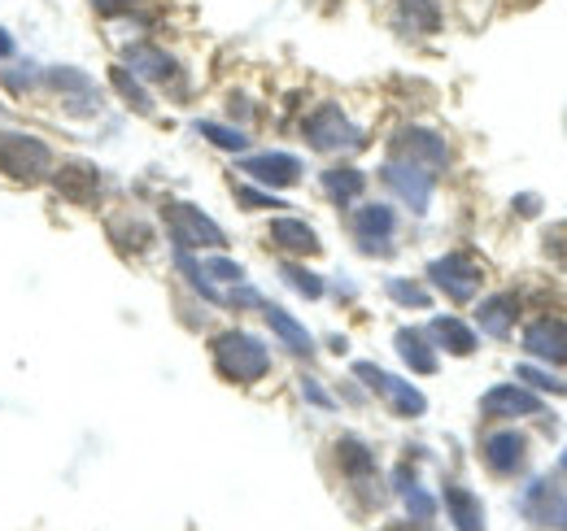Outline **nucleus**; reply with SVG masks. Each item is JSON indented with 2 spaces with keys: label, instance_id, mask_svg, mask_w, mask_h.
I'll return each instance as SVG.
<instances>
[{
  "label": "nucleus",
  "instance_id": "39448f33",
  "mask_svg": "<svg viewBox=\"0 0 567 531\" xmlns=\"http://www.w3.org/2000/svg\"><path fill=\"white\" fill-rule=\"evenodd\" d=\"M354 375L371 388V393H380V397L393 405V414H402V418H420L427 409L424 393L415 388V384H402L398 375H389V371H380L375 362H354Z\"/></svg>",
  "mask_w": 567,
  "mask_h": 531
},
{
  "label": "nucleus",
  "instance_id": "c85d7f7f",
  "mask_svg": "<svg viewBox=\"0 0 567 531\" xmlns=\"http://www.w3.org/2000/svg\"><path fill=\"white\" fill-rule=\"evenodd\" d=\"M114 87H118V92H123V96H127V101H132L141 114H148V92H144L141 83L132 79V70H123V66L114 70Z\"/></svg>",
  "mask_w": 567,
  "mask_h": 531
},
{
  "label": "nucleus",
  "instance_id": "72a5a7b5",
  "mask_svg": "<svg viewBox=\"0 0 567 531\" xmlns=\"http://www.w3.org/2000/svg\"><path fill=\"white\" fill-rule=\"evenodd\" d=\"M236 200H240V205H249V209H284L276 197H267V192H254V188H236Z\"/></svg>",
  "mask_w": 567,
  "mask_h": 531
},
{
  "label": "nucleus",
  "instance_id": "473e14b6",
  "mask_svg": "<svg viewBox=\"0 0 567 531\" xmlns=\"http://www.w3.org/2000/svg\"><path fill=\"white\" fill-rule=\"evenodd\" d=\"M546 258L555 266H567V222H555L546 231Z\"/></svg>",
  "mask_w": 567,
  "mask_h": 531
},
{
  "label": "nucleus",
  "instance_id": "a211bd4d",
  "mask_svg": "<svg viewBox=\"0 0 567 531\" xmlns=\"http://www.w3.org/2000/svg\"><path fill=\"white\" fill-rule=\"evenodd\" d=\"M53 188H58V192H62L66 200H74V205H87V200L96 197L101 179H96V170H92V166H83V162H71V166H62V170L53 175Z\"/></svg>",
  "mask_w": 567,
  "mask_h": 531
},
{
  "label": "nucleus",
  "instance_id": "7c9ffc66",
  "mask_svg": "<svg viewBox=\"0 0 567 531\" xmlns=\"http://www.w3.org/2000/svg\"><path fill=\"white\" fill-rule=\"evenodd\" d=\"M519 379L533 384V388H542V393H559V397H567V384H559L555 375H546V371H537V366H519Z\"/></svg>",
  "mask_w": 567,
  "mask_h": 531
},
{
  "label": "nucleus",
  "instance_id": "4c0bfd02",
  "mask_svg": "<svg viewBox=\"0 0 567 531\" xmlns=\"http://www.w3.org/2000/svg\"><path fill=\"white\" fill-rule=\"evenodd\" d=\"M9 53H13V40H9L4 31H0V58H9Z\"/></svg>",
  "mask_w": 567,
  "mask_h": 531
},
{
  "label": "nucleus",
  "instance_id": "9d476101",
  "mask_svg": "<svg viewBox=\"0 0 567 531\" xmlns=\"http://www.w3.org/2000/svg\"><path fill=\"white\" fill-rule=\"evenodd\" d=\"M524 348L550 366H567V319H537L524 332Z\"/></svg>",
  "mask_w": 567,
  "mask_h": 531
},
{
  "label": "nucleus",
  "instance_id": "58836bf2",
  "mask_svg": "<svg viewBox=\"0 0 567 531\" xmlns=\"http://www.w3.org/2000/svg\"><path fill=\"white\" fill-rule=\"evenodd\" d=\"M515 4H537V0H515Z\"/></svg>",
  "mask_w": 567,
  "mask_h": 531
},
{
  "label": "nucleus",
  "instance_id": "c756f323",
  "mask_svg": "<svg viewBox=\"0 0 567 531\" xmlns=\"http://www.w3.org/2000/svg\"><path fill=\"white\" fill-rule=\"evenodd\" d=\"M389 296L402 301V305H411V310H427V292L415 288V283H406V279H389Z\"/></svg>",
  "mask_w": 567,
  "mask_h": 531
},
{
  "label": "nucleus",
  "instance_id": "b1692460",
  "mask_svg": "<svg viewBox=\"0 0 567 531\" xmlns=\"http://www.w3.org/2000/svg\"><path fill=\"white\" fill-rule=\"evenodd\" d=\"M323 188H328V197L337 200V205H350L367 188V175L354 170V166H337V170L323 175Z\"/></svg>",
  "mask_w": 567,
  "mask_h": 531
},
{
  "label": "nucleus",
  "instance_id": "ea45409f",
  "mask_svg": "<svg viewBox=\"0 0 567 531\" xmlns=\"http://www.w3.org/2000/svg\"><path fill=\"white\" fill-rule=\"evenodd\" d=\"M402 531H406V528H402ZM420 531H427V528H420Z\"/></svg>",
  "mask_w": 567,
  "mask_h": 531
},
{
  "label": "nucleus",
  "instance_id": "a19ab883",
  "mask_svg": "<svg viewBox=\"0 0 567 531\" xmlns=\"http://www.w3.org/2000/svg\"><path fill=\"white\" fill-rule=\"evenodd\" d=\"M564 466H567V454H564Z\"/></svg>",
  "mask_w": 567,
  "mask_h": 531
},
{
  "label": "nucleus",
  "instance_id": "f3484780",
  "mask_svg": "<svg viewBox=\"0 0 567 531\" xmlns=\"http://www.w3.org/2000/svg\"><path fill=\"white\" fill-rule=\"evenodd\" d=\"M445 510H450V523L458 531H485V506H481L476 492L450 483V488H445Z\"/></svg>",
  "mask_w": 567,
  "mask_h": 531
},
{
  "label": "nucleus",
  "instance_id": "20e7f679",
  "mask_svg": "<svg viewBox=\"0 0 567 531\" xmlns=\"http://www.w3.org/2000/svg\"><path fill=\"white\" fill-rule=\"evenodd\" d=\"M301 132H306V139H310L315 148H323V153H346V148H362V144H367L362 132L346 118L341 105H319V110L306 118Z\"/></svg>",
  "mask_w": 567,
  "mask_h": 531
},
{
  "label": "nucleus",
  "instance_id": "6ab92c4d",
  "mask_svg": "<svg viewBox=\"0 0 567 531\" xmlns=\"http://www.w3.org/2000/svg\"><path fill=\"white\" fill-rule=\"evenodd\" d=\"M127 70H136L144 79H153V83H171L179 66H175V58L171 53H162V49H153V44H136V49H127Z\"/></svg>",
  "mask_w": 567,
  "mask_h": 531
},
{
  "label": "nucleus",
  "instance_id": "5701e85b",
  "mask_svg": "<svg viewBox=\"0 0 567 531\" xmlns=\"http://www.w3.org/2000/svg\"><path fill=\"white\" fill-rule=\"evenodd\" d=\"M398 353H402V362H406L415 375H432V371H436V353L427 348L424 335L411 332V327L398 332Z\"/></svg>",
  "mask_w": 567,
  "mask_h": 531
},
{
  "label": "nucleus",
  "instance_id": "423d86ee",
  "mask_svg": "<svg viewBox=\"0 0 567 531\" xmlns=\"http://www.w3.org/2000/svg\"><path fill=\"white\" fill-rule=\"evenodd\" d=\"M427 279L450 296V301H472L485 283V270L472 262L467 253H445L427 266Z\"/></svg>",
  "mask_w": 567,
  "mask_h": 531
},
{
  "label": "nucleus",
  "instance_id": "2f4dec72",
  "mask_svg": "<svg viewBox=\"0 0 567 531\" xmlns=\"http://www.w3.org/2000/svg\"><path fill=\"white\" fill-rule=\"evenodd\" d=\"M202 274H210L218 283H245V270L236 262H227V258H210V262L202 266Z\"/></svg>",
  "mask_w": 567,
  "mask_h": 531
},
{
  "label": "nucleus",
  "instance_id": "4468645a",
  "mask_svg": "<svg viewBox=\"0 0 567 531\" xmlns=\"http://www.w3.org/2000/svg\"><path fill=\"white\" fill-rule=\"evenodd\" d=\"M393 27L402 35H432V31H441V4L436 0H398Z\"/></svg>",
  "mask_w": 567,
  "mask_h": 531
},
{
  "label": "nucleus",
  "instance_id": "c9c22d12",
  "mask_svg": "<svg viewBox=\"0 0 567 531\" xmlns=\"http://www.w3.org/2000/svg\"><path fill=\"white\" fill-rule=\"evenodd\" d=\"M141 0H92L96 13H123V9H136Z\"/></svg>",
  "mask_w": 567,
  "mask_h": 531
},
{
  "label": "nucleus",
  "instance_id": "aec40b11",
  "mask_svg": "<svg viewBox=\"0 0 567 531\" xmlns=\"http://www.w3.org/2000/svg\"><path fill=\"white\" fill-rule=\"evenodd\" d=\"M271 240L280 244L284 253H301V258H310V253L323 249L319 236H315L306 222H297V218H276V222H271Z\"/></svg>",
  "mask_w": 567,
  "mask_h": 531
},
{
  "label": "nucleus",
  "instance_id": "7ed1b4c3",
  "mask_svg": "<svg viewBox=\"0 0 567 531\" xmlns=\"http://www.w3.org/2000/svg\"><path fill=\"white\" fill-rule=\"evenodd\" d=\"M166 227H171L179 249H218V244H227L223 227L214 218H206L197 205H184V200L166 205Z\"/></svg>",
  "mask_w": 567,
  "mask_h": 531
},
{
  "label": "nucleus",
  "instance_id": "0eeeda50",
  "mask_svg": "<svg viewBox=\"0 0 567 531\" xmlns=\"http://www.w3.org/2000/svg\"><path fill=\"white\" fill-rule=\"evenodd\" d=\"M393 153H398V162H411V166H420V170H441L445 162H450V148H445V139L436 132H424V127H406V132H398L393 139Z\"/></svg>",
  "mask_w": 567,
  "mask_h": 531
},
{
  "label": "nucleus",
  "instance_id": "a878e982",
  "mask_svg": "<svg viewBox=\"0 0 567 531\" xmlns=\"http://www.w3.org/2000/svg\"><path fill=\"white\" fill-rule=\"evenodd\" d=\"M398 492L406 497V506H411V514H415L420 523H427V519L436 514V501L427 497V492L420 488V483H415V479H411V470H398Z\"/></svg>",
  "mask_w": 567,
  "mask_h": 531
},
{
  "label": "nucleus",
  "instance_id": "f257e3e1",
  "mask_svg": "<svg viewBox=\"0 0 567 531\" xmlns=\"http://www.w3.org/2000/svg\"><path fill=\"white\" fill-rule=\"evenodd\" d=\"M214 366L223 379L231 384H254L271 371V353L262 348V340L249 332H223L214 340Z\"/></svg>",
  "mask_w": 567,
  "mask_h": 531
},
{
  "label": "nucleus",
  "instance_id": "4be33fe9",
  "mask_svg": "<svg viewBox=\"0 0 567 531\" xmlns=\"http://www.w3.org/2000/svg\"><path fill=\"white\" fill-rule=\"evenodd\" d=\"M267 323H271V332L280 335L284 344H288L297 357H310V353H315V340H310V332H306L297 319H288L280 305H267Z\"/></svg>",
  "mask_w": 567,
  "mask_h": 531
},
{
  "label": "nucleus",
  "instance_id": "dca6fc26",
  "mask_svg": "<svg viewBox=\"0 0 567 531\" xmlns=\"http://www.w3.org/2000/svg\"><path fill=\"white\" fill-rule=\"evenodd\" d=\"M524 454H528V440L519 431H497V436L485 440V462L497 475H515L524 466Z\"/></svg>",
  "mask_w": 567,
  "mask_h": 531
},
{
  "label": "nucleus",
  "instance_id": "1a4fd4ad",
  "mask_svg": "<svg viewBox=\"0 0 567 531\" xmlns=\"http://www.w3.org/2000/svg\"><path fill=\"white\" fill-rule=\"evenodd\" d=\"M524 514L542 528H559L567 531V497L550 483V479H537L528 492H524Z\"/></svg>",
  "mask_w": 567,
  "mask_h": 531
},
{
  "label": "nucleus",
  "instance_id": "ddd939ff",
  "mask_svg": "<svg viewBox=\"0 0 567 531\" xmlns=\"http://www.w3.org/2000/svg\"><path fill=\"white\" fill-rule=\"evenodd\" d=\"M481 409L489 418H519V414H542V400L533 397V393H524L519 384H497V388L485 393Z\"/></svg>",
  "mask_w": 567,
  "mask_h": 531
},
{
  "label": "nucleus",
  "instance_id": "2eb2a0df",
  "mask_svg": "<svg viewBox=\"0 0 567 531\" xmlns=\"http://www.w3.org/2000/svg\"><path fill=\"white\" fill-rule=\"evenodd\" d=\"M515 314H519V296L497 292V296H489V301H481L476 323H481V332H485V335L506 340V335H511V327H515Z\"/></svg>",
  "mask_w": 567,
  "mask_h": 531
},
{
  "label": "nucleus",
  "instance_id": "e433bc0d",
  "mask_svg": "<svg viewBox=\"0 0 567 531\" xmlns=\"http://www.w3.org/2000/svg\"><path fill=\"white\" fill-rule=\"evenodd\" d=\"M537 205H542L537 197H519V200H515V209H519V214H528V218L537 214Z\"/></svg>",
  "mask_w": 567,
  "mask_h": 531
},
{
  "label": "nucleus",
  "instance_id": "9b49d317",
  "mask_svg": "<svg viewBox=\"0 0 567 531\" xmlns=\"http://www.w3.org/2000/svg\"><path fill=\"white\" fill-rule=\"evenodd\" d=\"M384 179H389V188L406 200L415 214H424L427 200H432V175L427 170L411 166V162H389L384 166Z\"/></svg>",
  "mask_w": 567,
  "mask_h": 531
},
{
  "label": "nucleus",
  "instance_id": "393cba45",
  "mask_svg": "<svg viewBox=\"0 0 567 531\" xmlns=\"http://www.w3.org/2000/svg\"><path fill=\"white\" fill-rule=\"evenodd\" d=\"M337 462H341V470H346V475H354V479H362V475H371V470H375L371 449H367L362 440H354V436H346V440L337 445Z\"/></svg>",
  "mask_w": 567,
  "mask_h": 531
},
{
  "label": "nucleus",
  "instance_id": "bb28decb",
  "mask_svg": "<svg viewBox=\"0 0 567 531\" xmlns=\"http://www.w3.org/2000/svg\"><path fill=\"white\" fill-rule=\"evenodd\" d=\"M284 279H288V288H297L306 301H319L323 296V279L319 274H310V270H301V266H284Z\"/></svg>",
  "mask_w": 567,
  "mask_h": 531
},
{
  "label": "nucleus",
  "instance_id": "412c9836",
  "mask_svg": "<svg viewBox=\"0 0 567 531\" xmlns=\"http://www.w3.org/2000/svg\"><path fill=\"white\" fill-rule=\"evenodd\" d=\"M432 340H436L441 348L458 353V357L476 353V332H472L463 319H432Z\"/></svg>",
  "mask_w": 567,
  "mask_h": 531
},
{
  "label": "nucleus",
  "instance_id": "f704fd0d",
  "mask_svg": "<svg viewBox=\"0 0 567 531\" xmlns=\"http://www.w3.org/2000/svg\"><path fill=\"white\" fill-rule=\"evenodd\" d=\"M301 393H306V400H315V405H323V409H332V397L315 384V379H301Z\"/></svg>",
  "mask_w": 567,
  "mask_h": 531
},
{
  "label": "nucleus",
  "instance_id": "cd10ccee",
  "mask_svg": "<svg viewBox=\"0 0 567 531\" xmlns=\"http://www.w3.org/2000/svg\"><path fill=\"white\" fill-rule=\"evenodd\" d=\"M197 132L206 135L210 144H218V148H227V153H240L249 139H245V132H231V127H218V123H202Z\"/></svg>",
  "mask_w": 567,
  "mask_h": 531
},
{
  "label": "nucleus",
  "instance_id": "f8f14e48",
  "mask_svg": "<svg viewBox=\"0 0 567 531\" xmlns=\"http://www.w3.org/2000/svg\"><path fill=\"white\" fill-rule=\"evenodd\" d=\"M354 231L367 253H389V236H393V209L389 205H362L354 214Z\"/></svg>",
  "mask_w": 567,
  "mask_h": 531
},
{
  "label": "nucleus",
  "instance_id": "6e6552de",
  "mask_svg": "<svg viewBox=\"0 0 567 531\" xmlns=\"http://www.w3.org/2000/svg\"><path fill=\"white\" fill-rule=\"evenodd\" d=\"M240 170L262 188H292L301 179V157H292V153H258V157H245Z\"/></svg>",
  "mask_w": 567,
  "mask_h": 531
},
{
  "label": "nucleus",
  "instance_id": "f03ea898",
  "mask_svg": "<svg viewBox=\"0 0 567 531\" xmlns=\"http://www.w3.org/2000/svg\"><path fill=\"white\" fill-rule=\"evenodd\" d=\"M49 166H53V153H49L44 139L18 135V132H0V175L31 184V179L49 175Z\"/></svg>",
  "mask_w": 567,
  "mask_h": 531
}]
</instances>
